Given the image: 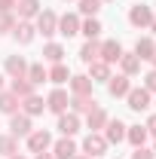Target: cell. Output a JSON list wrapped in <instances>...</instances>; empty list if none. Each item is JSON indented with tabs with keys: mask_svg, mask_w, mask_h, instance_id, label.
Here are the masks:
<instances>
[{
	"mask_svg": "<svg viewBox=\"0 0 156 159\" xmlns=\"http://www.w3.org/2000/svg\"><path fill=\"white\" fill-rule=\"evenodd\" d=\"M34 28H37V34H43V37H52V34H58V16L52 9H40Z\"/></svg>",
	"mask_w": 156,
	"mask_h": 159,
	"instance_id": "obj_1",
	"label": "cell"
},
{
	"mask_svg": "<svg viewBox=\"0 0 156 159\" xmlns=\"http://www.w3.org/2000/svg\"><path fill=\"white\" fill-rule=\"evenodd\" d=\"M150 21H153V9L147 3H135L129 9V25L132 28H150Z\"/></svg>",
	"mask_w": 156,
	"mask_h": 159,
	"instance_id": "obj_2",
	"label": "cell"
},
{
	"mask_svg": "<svg viewBox=\"0 0 156 159\" xmlns=\"http://www.w3.org/2000/svg\"><path fill=\"white\" fill-rule=\"evenodd\" d=\"M126 122L122 119H107L104 122V141L107 144H119V141H126Z\"/></svg>",
	"mask_w": 156,
	"mask_h": 159,
	"instance_id": "obj_3",
	"label": "cell"
},
{
	"mask_svg": "<svg viewBox=\"0 0 156 159\" xmlns=\"http://www.w3.org/2000/svg\"><path fill=\"white\" fill-rule=\"evenodd\" d=\"M83 150H86V156H101L104 150H107V141H104V135L101 132H89L86 135V141H83Z\"/></svg>",
	"mask_w": 156,
	"mask_h": 159,
	"instance_id": "obj_4",
	"label": "cell"
},
{
	"mask_svg": "<svg viewBox=\"0 0 156 159\" xmlns=\"http://www.w3.org/2000/svg\"><path fill=\"white\" fill-rule=\"evenodd\" d=\"M129 107L135 110V113H141V110H147L150 107V92L144 89V86H138V89H129Z\"/></svg>",
	"mask_w": 156,
	"mask_h": 159,
	"instance_id": "obj_5",
	"label": "cell"
},
{
	"mask_svg": "<svg viewBox=\"0 0 156 159\" xmlns=\"http://www.w3.org/2000/svg\"><path fill=\"white\" fill-rule=\"evenodd\" d=\"M9 135H12V138H28V135H31V116L12 113V119H9Z\"/></svg>",
	"mask_w": 156,
	"mask_h": 159,
	"instance_id": "obj_6",
	"label": "cell"
},
{
	"mask_svg": "<svg viewBox=\"0 0 156 159\" xmlns=\"http://www.w3.org/2000/svg\"><path fill=\"white\" fill-rule=\"evenodd\" d=\"M52 147V135L49 132H31L28 135V150L31 153H46Z\"/></svg>",
	"mask_w": 156,
	"mask_h": 159,
	"instance_id": "obj_7",
	"label": "cell"
},
{
	"mask_svg": "<svg viewBox=\"0 0 156 159\" xmlns=\"http://www.w3.org/2000/svg\"><path fill=\"white\" fill-rule=\"evenodd\" d=\"M67 104H71V95H67L64 89H52V92H49V98H46V107H49L52 113H64V110H67Z\"/></svg>",
	"mask_w": 156,
	"mask_h": 159,
	"instance_id": "obj_8",
	"label": "cell"
},
{
	"mask_svg": "<svg viewBox=\"0 0 156 159\" xmlns=\"http://www.w3.org/2000/svg\"><path fill=\"white\" fill-rule=\"evenodd\" d=\"M19 19H37L40 16V0H16V9H12Z\"/></svg>",
	"mask_w": 156,
	"mask_h": 159,
	"instance_id": "obj_9",
	"label": "cell"
},
{
	"mask_svg": "<svg viewBox=\"0 0 156 159\" xmlns=\"http://www.w3.org/2000/svg\"><path fill=\"white\" fill-rule=\"evenodd\" d=\"M58 132L64 135V138L77 135L80 132V116L77 113H58Z\"/></svg>",
	"mask_w": 156,
	"mask_h": 159,
	"instance_id": "obj_10",
	"label": "cell"
},
{
	"mask_svg": "<svg viewBox=\"0 0 156 159\" xmlns=\"http://www.w3.org/2000/svg\"><path fill=\"white\" fill-rule=\"evenodd\" d=\"M119 58H122V46H119L117 40L101 43V61H104V64H117Z\"/></svg>",
	"mask_w": 156,
	"mask_h": 159,
	"instance_id": "obj_11",
	"label": "cell"
},
{
	"mask_svg": "<svg viewBox=\"0 0 156 159\" xmlns=\"http://www.w3.org/2000/svg\"><path fill=\"white\" fill-rule=\"evenodd\" d=\"M129 89H132V83L126 74H119V77H110L107 80V92L113 95V98H122V95H129Z\"/></svg>",
	"mask_w": 156,
	"mask_h": 159,
	"instance_id": "obj_12",
	"label": "cell"
},
{
	"mask_svg": "<svg viewBox=\"0 0 156 159\" xmlns=\"http://www.w3.org/2000/svg\"><path fill=\"white\" fill-rule=\"evenodd\" d=\"M46 110V101L40 98V95H28V98H21V113L25 116H40Z\"/></svg>",
	"mask_w": 156,
	"mask_h": 159,
	"instance_id": "obj_13",
	"label": "cell"
},
{
	"mask_svg": "<svg viewBox=\"0 0 156 159\" xmlns=\"http://www.w3.org/2000/svg\"><path fill=\"white\" fill-rule=\"evenodd\" d=\"M52 156H55V159H74V156H77V144H74L71 138L55 141V144H52Z\"/></svg>",
	"mask_w": 156,
	"mask_h": 159,
	"instance_id": "obj_14",
	"label": "cell"
},
{
	"mask_svg": "<svg viewBox=\"0 0 156 159\" xmlns=\"http://www.w3.org/2000/svg\"><path fill=\"white\" fill-rule=\"evenodd\" d=\"M58 34H61V37H74V34H80V16H74V12L61 16V19H58Z\"/></svg>",
	"mask_w": 156,
	"mask_h": 159,
	"instance_id": "obj_15",
	"label": "cell"
},
{
	"mask_svg": "<svg viewBox=\"0 0 156 159\" xmlns=\"http://www.w3.org/2000/svg\"><path fill=\"white\" fill-rule=\"evenodd\" d=\"M92 107H98V101L92 98V95H74V98H71V113H89V110H92Z\"/></svg>",
	"mask_w": 156,
	"mask_h": 159,
	"instance_id": "obj_16",
	"label": "cell"
},
{
	"mask_svg": "<svg viewBox=\"0 0 156 159\" xmlns=\"http://www.w3.org/2000/svg\"><path fill=\"white\" fill-rule=\"evenodd\" d=\"M67 86H71V92H74V95H92V80L86 77V74L71 77V80H67Z\"/></svg>",
	"mask_w": 156,
	"mask_h": 159,
	"instance_id": "obj_17",
	"label": "cell"
},
{
	"mask_svg": "<svg viewBox=\"0 0 156 159\" xmlns=\"http://www.w3.org/2000/svg\"><path fill=\"white\" fill-rule=\"evenodd\" d=\"M86 77L92 80V83H104V80H110V64H104L101 58H98V61H92Z\"/></svg>",
	"mask_w": 156,
	"mask_h": 159,
	"instance_id": "obj_18",
	"label": "cell"
},
{
	"mask_svg": "<svg viewBox=\"0 0 156 159\" xmlns=\"http://www.w3.org/2000/svg\"><path fill=\"white\" fill-rule=\"evenodd\" d=\"M80 58L86 61V64L98 61V58H101V43H98V40H86V43H83V49H80Z\"/></svg>",
	"mask_w": 156,
	"mask_h": 159,
	"instance_id": "obj_19",
	"label": "cell"
},
{
	"mask_svg": "<svg viewBox=\"0 0 156 159\" xmlns=\"http://www.w3.org/2000/svg\"><path fill=\"white\" fill-rule=\"evenodd\" d=\"M119 67H122V74H126V77H135L138 70H141V58H138L135 52H122Z\"/></svg>",
	"mask_w": 156,
	"mask_h": 159,
	"instance_id": "obj_20",
	"label": "cell"
},
{
	"mask_svg": "<svg viewBox=\"0 0 156 159\" xmlns=\"http://www.w3.org/2000/svg\"><path fill=\"white\" fill-rule=\"evenodd\" d=\"M107 113H104V110H101V107H92V110H89V113H86V125H89V129H92V132H101V129H104V122H107Z\"/></svg>",
	"mask_w": 156,
	"mask_h": 159,
	"instance_id": "obj_21",
	"label": "cell"
},
{
	"mask_svg": "<svg viewBox=\"0 0 156 159\" xmlns=\"http://www.w3.org/2000/svg\"><path fill=\"white\" fill-rule=\"evenodd\" d=\"M19 95H12V92H0V113H9V116H12V113H19Z\"/></svg>",
	"mask_w": 156,
	"mask_h": 159,
	"instance_id": "obj_22",
	"label": "cell"
},
{
	"mask_svg": "<svg viewBox=\"0 0 156 159\" xmlns=\"http://www.w3.org/2000/svg\"><path fill=\"white\" fill-rule=\"evenodd\" d=\"M12 95H19V98H28V95H34V83L28 77H12V89H9Z\"/></svg>",
	"mask_w": 156,
	"mask_h": 159,
	"instance_id": "obj_23",
	"label": "cell"
},
{
	"mask_svg": "<svg viewBox=\"0 0 156 159\" xmlns=\"http://www.w3.org/2000/svg\"><path fill=\"white\" fill-rule=\"evenodd\" d=\"M6 74L9 77H25L28 74V61L21 58V55H9L6 58Z\"/></svg>",
	"mask_w": 156,
	"mask_h": 159,
	"instance_id": "obj_24",
	"label": "cell"
},
{
	"mask_svg": "<svg viewBox=\"0 0 156 159\" xmlns=\"http://www.w3.org/2000/svg\"><path fill=\"white\" fill-rule=\"evenodd\" d=\"M34 34H37V28H34L31 21H19V25H16V40H19L21 46H28V43L34 40Z\"/></svg>",
	"mask_w": 156,
	"mask_h": 159,
	"instance_id": "obj_25",
	"label": "cell"
},
{
	"mask_svg": "<svg viewBox=\"0 0 156 159\" xmlns=\"http://www.w3.org/2000/svg\"><path fill=\"white\" fill-rule=\"evenodd\" d=\"M43 58L52 61V64H58V61L64 58V46H61V43H46V46H43Z\"/></svg>",
	"mask_w": 156,
	"mask_h": 159,
	"instance_id": "obj_26",
	"label": "cell"
},
{
	"mask_svg": "<svg viewBox=\"0 0 156 159\" xmlns=\"http://www.w3.org/2000/svg\"><path fill=\"white\" fill-rule=\"evenodd\" d=\"M153 46H156V43H153L150 37H141V40L135 43V55H138L141 61H150V55H153Z\"/></svg>",
	"mask_w": 156,
	"mask_h": 159,
	"instance_id": "obj_27",
	"label": "cell"
},
{
	"mask_svg": "<svg viewBox=\"0 0 156 159\" xmlns=\"http://www.w3.org/2000/svg\"><path fill=\"white\" fill-rule=\"evenodd\" d=\"M126 138L132 141V147H144V141H147V129H144V125H129V129H126Z\"/></svg>",
	"mask_w": 156,
	"mask_h": 159,
	"instance_id": "obj_28",
	"label": "cell"
},
{
	"mask_svg": "<svg viewBox=\"0 0 156 159\" xmlns=\"http://www.w3.org/2000/svg\"><path fill=\"white\" fill-rule=\"evenodd\" d=\"M104 28H101V21L98 19H86V21H80V34H86L89 40H98V34H101Z\"/></svg>",
	"mask_w": 156,
	"mask_h": 159,
	"instance_id": "obj_29",
	"label": "cell"
},
{
	"mask_svg": "<svg viewBox=\"0 0 156 159\" xmlns=\"http://www.w3.org/2000/svg\"><path fill=\"white\" fill-rule=\"evenodd\" d=\"M16 153H19V138L0 135V156H16Z\"/></svg>",
	"mask_w": 156,
	"mask_h": 159,
	"instance_id": "obj_30",
	"label": "cell"
},
{
	"mask_svg": "<svg viewBox=\"0 0 156 159\" xmlns=\"http://www.w3.org/2000/svg\"><path fill=\"white\" fill-rule=\"evenodd\" d=\"M25 77L31 80V83H34V86H40V83H43V80H49V70H46V67H43V64H28V74H25Z\"/></svg>",
	"mask_w": 156,
	"mask_h": 159,
	"instance_id": "obj_31",
	"label": "cell"
},
{
	"mask_svg": "<svg viewBox=\"0 0 156 159\" xmlns=\"http://www.w3.org/2000/svg\"><path fill=\"white\" fill-rule=\"evenodd\" d=\"M49 80L55 83V86H61V83H67L71 80V70H67V64H52V70H49Z\"/></svg>",
	"mask_w": 156,
	"mask_h": 159,
	"instance_id": "obj_32",
	"label": "cell"
},
{
	"mask_svg": "<svg viewBox=\"0 0 156 159\" xmlns=\"http://www.w3.org/2000/svg\"><path fill=\"white\" fill-rule=\"evenodd\" d=\"M101 3H104V0H80V12L89 16V19H95L98 9H101Z\"/></svg>",
	"mask_w": 156,
	"mask_h": 159,
	"instance_id": "obj_33",
	"label": "cell"
},
{
	"mask_svg": "<svg viewBox=\"0 0 156 159\" xmlns=\"http://www.w3.org/2000/svg\"><path fill=\"white\" fill-rule=\"evenodd\" d=\"M16 31V12H0V34Z\"/></svg>",
	"mask_w": 156,
	"mask_h": 159,
	"instance_id": "obj_34",
	"label": "cell"
},
{
	"mask_svg": "<svg viewBox=\"0 0 156 159\" xmlns=\"http://www.w3.org/2000/svg\"><path fill=\"white\" fill-rule=\"evenodd\" d=\"M132 159H156V153H153V150H147V147H135Z\"/></svg>",
	"mask_w": 156,
	"mask_h": 159,
	"instance_id": "obj_35",
	"label": "cell"
},
{
	"mask_svg": "<svg viewBox=\"0 0 156 159\" xmlns=\"http://www.w3.org/2000/svg\"><path fill=\"white\" fill-rule=\"evenodd\" d=\"M144 89H147V92H156V67L144 77Z\"/></svg>",
	"mask_w": 156,
	"mask_h": 159,
	"instance_id": "obj_36",
	"label": "cell"
},
{
	"mask_svg": "<svg viewBox=\"0 0 156 159\" xmlns=\"http://www.w3.org/2000/svg\"><path fill=\"white\" fill-rule=\"evenodd\" d=\"M144 129H147V135H156V113L147 119V122H144Z\"/></svg>",
	"mask_w": 156,
	"mask_h": 159,
	"instance_id": "obj_37",
	"label": "cell"
},
{
	"mask_svg": "<svg viewBox=\"0 0 156 159\" xmlns=\"http://www.w3.org/2000/svg\"><path fill=\"white\" fill-rule=\"evenodd\" d=\"M16 9V0H0V12H12Z\"/></svg>",
	"mask_w": 156,
	"mask_h": 159,
	"instance_id": "obj_38",
	"label": "cell"
},
{
	"mask_svg": "<svg viewBox=\"0 0 156 159\" xmlns=\"http://www.w3.org/2000/svg\"><path fill=\"white\" fill-rule=\"evenodd\" d=\"M37 159H55L52 153H37Z\"/></svg>",
	"mask_w": 156,
	"mask_h": 159,
	"instance_id": "obj_39",
	"label": "cell"
},
{
	"mask_svg": "<svg viewBox=\"0 0 156 159\" xmlns=\"http://www.w3.org/2000/svg\"><path fill=\"white\" fill-rule=\"evenodd\" d=\"M150 28H153V34H156V12H153V21H150Z\"/></svg>",
	"mask_w": 156,
	"mask_h": 159,
	"instance_id": "obj_40",
	"label": "cell"
},
{
	"mask_svg": "<svg viewBox=\"0 0 156 159\" xmlns=\"http://www.w3.org/2000/svg\"><path fill=\"white\" fill-rule=\"evenodd\" d=\"M150 61H153V67H156V46H153V55H150Z\"/></svg>",
	"mask_w": 156,
	"mask_h": 159,
	"instance_id": "obj_41",
	"label": "cell"
},
{
	"mask_svg": "<svg viewBox=\"0 0 156 159\" xmlns=\"http://www.w3.org/2000/svg\"><path fill=\"white\" fill-rule=\"evenodd\" d=\"M0 92H3V74H0Z\"/></svg>",
	"mask_w": 156,
	"mask_h": 159,
	"instance_id": "obj_42",
	"label": "cell"
},
{
	"mask_svg": "<svg viewBox=\"0 0 156 159\" xmlns=\"http://www.w3.org/2000/svg\"><path fill=\"white\" fill-rule=\"evenodd\" d=\"M74 159H92V156H74Z\"/></svg>",
	"mask_w": 156,
	"mask_h": 159,
	"instance_id": "obj_43",
	"label": "cell"
},
{
	"mask_svg": "<svg viewBox=\"0 0 156 159\" xmlns=\"http://www.w3.org/2000/svg\"><path fill=\"white\" fill-rule=\"evenodd\" d=\"M9 159H25V156H9Z\"/></svg>",
	"mask_w": 156,
	"mask_h": 159,
	"instance_id": "obj_44",
	"label": "cell"
},
{
	"mask_svg": "<svg viewBox=\"0 0 156 159\" xmlns=\"http://www.w3.org/2000/svg\"><path fill=\"white\" fill-rule=\"evenodd\" d=\"M153 153H156V147H153Z\"/></svg>",
	"mask_w": 156,
	"mask_h": 159,
	"instance_id": "obj_45",
	"label": "cell"
}]
</instances>
